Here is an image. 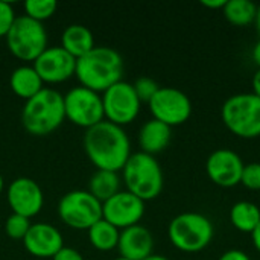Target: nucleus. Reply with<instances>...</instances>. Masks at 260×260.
I'll list each match as a JSON object with an SVG mask.
<instances>
[{
	"label": "nucleus",
	"instance_id": "1",
	"mask_svg": "<svg viewBox=\"0 0 260 260\" xmlns=\"http://www.w3.org/2000/svg\"><path fill=\"white\" fill-rule=\"evenodd\" d=\"M84 149L98 171L119 172L131 157V142L123 126L108 120L88 128L84 136Z\"/></svg>",
	"mask_w": 260,
	"mask_h": 260
},
{
	"label": "nucleus",
	"instance_id": "2",
	"mask_svg": "<svg viewBox=\"0 0 260 260\" xmlns=\"http://www.w3.org/2000/svg\"><path fill=\"white\" fill-rule=\"evenodd\" d=\"M123 59L122 55L107 46H96L87 55L76 59L75 76L82 87L96 93H104L111 85L122 81Z\"/></svg>",
	"mask_w": 260,
	"mask_h": 260
},
{
	"label": "nucleus",
	"instance_id": "3",
	"mask_svg": "<svg viewBox=\"0 0 260 260\" xmlns=\"http://www.w3.org/2000/svg\"><path fill=\"white\" fill-rule=\"evenodd\" d=\"M64 96L53 88H43L24 102L21 123L32 136H47L64 122Z\"/></svg>",
	"mask_w": 260,
	"mask_h": 260
},
{
	"label": "nucleus",
	"instance_id": "4",
	"mask_svg": "<svg viewBox=\"0 0 260 260\" xmlns=\"http://www.w3.org/2000/svg\"><path fill=\"white\" fill-rule=\"evenodd\" d=\"M122 181L126 190L142 201L155 200L165 186V175L160 163L154 155L134 152L122 169Z\"/></svg>",
	"mask_w": 260,
	"mask_h": 260
},
{
	"label": "nucleus",
	"instance_id": "5",
	"mask_svg": "<svg viewBox=\"0 0 260 260\" xmlns=\"http://www.w3.org/2000/svg\"><path fill=\"white\" fill-rule=\"evenodd\" d=\"M168 238L172 247L181 253H200L212 244L215 227L206 215L184 212L172 218L169 222Z\"/></svg>",
	"mask_w": 260,
	"mask_h": 260
},
{
	"label": "nucleus",
	"instance_id": "6",
	"mask_svg": "<svg viewBox=\"0 0 260 260\" xmlns=\"http://www.w3.org/2000/svg\"><path fill=\"white\" fill-rule=\"evenodd\" d=\"M224 126L241 139L260 137V98L253 93L230 96L221 108Z\"/></svg>",
	"mask_w": 260,
	"mask_h": 260
},
{
	"label": "nucleus",
	"instance_id": "7",
	"mask_svg": "<svg viewBox=\"0 0 260 260\" xmlns=\"http://www.w3.org/2000/svg\"><path fill=\"white\" fill-rule=\"evenodd\" d=\"M5 38L9 52L21 61L34 62L49 47V37L44 24L27 15L17 17Z\"/></svg>",
	"mask_w": 260,
	"mask_h": 260
},
{
	"label": "nucleus",
	"instance_id": "8",
	"mask_svg": "<svg viewBox=\"0 0 260 260\" xmlns=\"http://www.w3.org/2000/svg\"><path fill=\"white\" fill-rule=\"evenodd\" d=\"M58 215L66 225L76 230H88L102 219V203L88 190H72L59 200Z\"/></svg>",
	"mask_w": 260,
	"mask_h": 260
},
{
	"label": "nucleus",
	"instance_id": "9",
	"mask_svg": "<svg viewBox=\"0 0 260 260\" xmlns=\"http://www.w3.org/2000/svg\"><path fill=\"white\" fill-rule=\"evenodd\" d=\"M66 119L81 128H91L104 120L102 96L82 85L73 87L64 94Z\"/></svg>",
	"mask_w": 260,
	"mask_h": 260
},
{
	"label": "nucleus",
	"instance_id": "10",
	"mask_svg": "<svg viewBox=\"0 0 260 260\" xmlns=\"http://www.w3.org/2000/svg\"><path fill=\"white\" fill-rule=\"evenodd\" d=\"M104 117L119 126L134 122L140 113L142 102L137 98L133 84L119 81L102 93Z\"/></svg>",
	"mask_w": 260,
	"mask_h": 260
},
{
	"label": "nucleus",
	"instance_id": "11",
	"mask_svg": "<svg viewBox=\"0 0 260 260\" xmlns=\"http://www.w3.org/2000/svg\"><path fill=\"white\" fill-rule=\"evenodd\" d=\"M148 105L152 119L163 122L171 128L186 123L192 116L190 98L174 87H160Z\"/></svg>",
	"mask_w": 260,
	"mask_h": 260
},
{
	"label": "nucleus",
	"instance_id": "12",
	"mask_svg": "<svg viewBox=\"0 0 260 260\" xmlns=\"http://www.w3.org/2000/svg\"><path fill=\"white\" fill-rule=\"evenodd\" d=\"M145 201L128 190H120L102 203V219L119 230L140 224L145 215Z\"/></svg>",
	"mask_w": 260,
	"mask_h": 260
},
{
	"label": "nucleus",
	"instance_id": "13",
	"mask_svg": "<svg viewBox=\"0 0 260 260\" xmlns=\"http://www.w3.org/2000/svg\"><path fill=\"white\" fill-rule=\"evenodd\" d=\"M242 157L227 148L213 151L206 161V172L210 181L219 187H235L241 184V177L244 171Z\"/></svg>",
	"mask_w": 260,
	"mask_h": 260
},
{
	"label": "nucleus",
	"instance_id": "14",
	"mask_svg": "<svg viewBox=\"0 0 260 260\" xmlns=\"http://www.w3.org/2000/svg\"><path fill=\"white\" fill-rule=\"evenodd\" d=\"M6 200L12 213L27 219L37 216L44 204V195L38 183L27 177L15 178L6 190Z\"/></svg>",
	"mask_w": 260,
	"mask_h": 260
},
{
	"label": "nucleus",
	"instance_id": "15",
	"mask_svg": "<svg viewBox=\"0 0 260 260\" xmlns=\"http://www.w3.org/2000/svg\"><path fill=\"white\" fill-rule=\"evenodd\" d=\"M34 69L47 84H58L70 79L76 70V58L66 52L61 46L47 47L35 61Z\"/></svg>",
	"mask_w": 260,
	"mask_h": 260
},
{
	"label": "nucleus",
	"instance_id": "16",
	"mask_svg": "<svg viewBox=\"0 0 260 260\" xmlns=\"http://www.w3.org/2000/svg\"><path fill=\"white\" fill-rule=\"evenodd\" d=\"M26 251L40 259H52L62 247L64 238L61 232L47 222L32 224L23 239Z\"/></svg>",
	"mask_w": 260,
	"mask_h": 260
},
{
	"label": "nucleus",
	"instance_id": "17",
	"mask_svg": "<svg viewBox=\"0 0 260 260\" xmlns=\"http://www.w3.org/2000/svg\"><path fill=\"white\" fill-rule=\"evenodd\" d=\"M117 250L122 257L129 260H145L151 254H154L152 233L142 224L120 230Z\"/></svg>",
	"mask_w": 260,
	"mask_h": 260
},
{
	"label": "nucleus",
	"instance_id": "18",
	"mask_svg": "<svg viewBox=\"0 0 260 260\" xmlns=\"http://www.w3.org/2000/svg\"><path fill=\"white\" fill-rule=\"evenodd\" d=\"M172 139V128L155 119L146 120L139 131V145L142 152L155 155L163 152Z\"/></svg>",
	"mask_w": 260,
	"mask_h": 260
},
{
	"label": "nucleus",
	"instance_id": "19",
	"mask_svg": "<svg viewBox=\"0 0 260 260\" xmlns=\"http://www.w3.org/2000/svg\"><path fill=\"white\" fill-rule=\"evenodd\" d=\"M61 47L69 52L73 58L79 59L94 49V38L88 27L84 24H70L61 35Z\"/></svg>",
	"mask_w": 260,
	"mask_h": 260
},
{
	"label": "nucleus",
	"instance_id": "20",
	"mask_svg": "<svg viewBox=\"0 0 260 260\" xmlns=\"http://www.w3.org/2000/svg\"><path fill=\"white\" fill-rule=\"evenodd\" d=\"M43 79L34 69V66H20L17 67L9 78L11 90L24 101L34 98L37 93H40L43 87Z\"/></svg>",
	"mask_w": 260,
	"mask_h": 260
},
{
	"label": "nucleus",
	"instance_id": "21",
	"mask_svg": "<svg viewBox=\"0 0 260 260\" xmlns=\"http://www.w3.org/2000/svg\"><path fill=\"white\" fill-rule=\"evenodd\" d=\"M230 222L241 232L251 235L260 222V209L251 201H238L230 209Z\"/></svg>",
	"mask_w": 260,
	"mask_h": 260
},
{
	"label": "nucleus",
	"instance_id": "22",
	"mask_svg": "<svg viewBox=\"0 0 260 260\" xmlns=\"http://www.w3.org/2000/svg\"><path fill=\"white\" fill-rule=\"evenodd\" d=\"M120 177L111 171H96L88 184V192L101 203H105L117 192H120Z\"/></svg>",
	"mask_w": 260,
	"mask_h": 260
},
{
	"label": "nucleus",
	"instance_id": "23",
	"mask_svg": "<svg viewBox=\"0 0 260 260\" xmlns=\"http://www.w3.org/2000/svg\"><path fill=\"white\" fill-rule=\"evenodd\" d=\"M87 233L93 248L99 251H111L117 248L120 230L111 225L110 222H107L105 219H99L87 230Z\"/></svg>",
	"mask_w": 260,
	"mask_h": 260
},
{
	"label": "nucleus",
	"instance_id": "24",
	"mask_svg": "<svg viewBox=\"0 0 260 260\" xmlns=\"http://www.w3.org/2000/svg\"><path fill=\"white\" fill-rule=\"evenodd\" d=\"M257 5L250 0H227L222 14L233 26L245 27L254 23Z\"/></svg>",
	"mask_w": 260,
	"mask_h": 260
},
{
	"label": "nucleus",
	"instance_id": "25",
	"mask_svg": "<svg viewBox=\"0 0 260 260\" xmlns=\"http://www.w3.org/2000/svg\"><path fill=\"white\" fill-rule=\"evenodd\" d=\"M58 8L55 0H26L24 2V15L37 21H44L50 18Z\"/></svg>",
	"mask_w": 260,
	"mask_h": 260
},
{
	"label": "nucleus",
	"instance_id": "26",
	"mask_svg": "<svg viewBox=\"0 0 260 260\" xmlns=\"http://www.w3.org/2000/svg\"><path fill=\"white\" fill-rule=\"evenodd\" d=\"M30 225H32L30 219H27V218H24L21 215H17V213H11L6 218V222H5V233L11 239L23 241L26 233L29 232Z\"/></svg>",
	"mask_w": 260,
	"mask_h": 260
},
{
	"label": "nucleus",
	"instance_id": "27",
	"mask_svg": "<svg viewBox=\"0 0 260 260\" xmlns=\"http://www.w3.org/2000/svg\"><path fill=\"white\" fill-rule=\"evenodd\" d=\"M133 87H134V91H136L137 98L140 99V102H146V104L154 98V94L160 88L158 84L152 78H148V76H142V78L136 79Z\"/></svg>",
	"mask_w": 260,
	"mask_h": 260
},
{
	"label": "nucleus",
	"instance_id": "28",
	"mask_svg": "<svg viewBox=\"0 0 260 260\" xmlns=\"http://www.w3.org/2000/svg\"><path fill=\"white\" fill-rule=\"evenodd\" d=\"M241 184L250 190H260V163H248L244 166Z\"/></svg>",
	"mask_w": 260,
	"mask_h": 260
},
{
	"label": "nucleus",
	"instance_id": "29",
	"mask_svg": "<svg viewBox=\"0 0 260 260\" xmlns=\"http://www.w3.org/2000/svg\"><path fill=\"white\" fill-rule=\"evenodd\" d=\"M15 11L9 2L0 0V37H6L15 21Z\"/></svg>",
	"mask_w": 260,
	"mask_h": 260
},
{
	"label": "nucleus",
	"instance_id": "30",
	"mask_svg": "<svg viewBox=\"0 0 260 260\" xmlns=\"http://www.w3.org/2000/svg\"><path fill=\"white\" fill-rule=\"evenodd\" d=\"M52 260H84L82 254L75 250V248H70V247H62L53 257Z\"/></svg>",
	"mask_w": 260,
	"mask_h": 260
},
{
	"label": "nucleus",
	"instance_id": "31",
	"mask_svg": "<svg viewBox=\"0 0 260 260\" xmlns=\"http://www.w3.org/2000/svg\"><path fill=\"white\" fill-rule=\"evenodd\" d=\"M218 260H251V257L245 251L233 248V250H229V251L222 253Z\"/></svg>",
	"mask_w": 260,
	"mask_h": 260
},
{
	"label": "nucleus",
	"instance_id": "32",
	"mask_svg": "<svg viewBox=\"0 0 260 260\" xmlns=\"http://www.w3.org/2000/svg\"><path fill=\"white\" fill-rule=\"evenodd\" d=\"M227 0H201V5L209 8V9H224Z\"/></svg>",
	"mask_w": 260,
	"mask_h": 260
},
{
	"label": "nucleus",
	"instance_id": "33",
	"mask_svg": "<svg viewBox=\"0 0 260 260\" xmlns=\"http://www.w3.org/2000/svg\"><path fill=\"white\" fill-rule=\"evenodd\" d=\"M251 93L260 98V69L256 70V73L253 76V91Z\"/></svg>",
	"mask_w": 260,
	"mask_h": 260
},
{
	"label": "nucleus",
	"instance_id": "34",
	"mask_svg": "<svg viewBox=\"0 0 260 260\" xmlns=\"http://www.w3.org/2000/svg\"><path fill=\"white\" fill-rule=\"evenodd\" d=\"M251 241H253V245L257 250V253H260V222L259 225L256 227V230L251 233Z\"/></svg>",
	"mask_w": 260,
	"mask_h": 260
},
{
	"label": "nucleus",
	"instance_id": "35",
	"mask_svg": "<svg viewBox=\"0 0 260 260\" xmlns=\"http://www.w3.org/2000/svg\"><path fill=\"white\" fill-rule=\"evenodd\" d=\"M251 56H253V61L256 62L257 69H260V40L254 44L253 52H251Z\"/></svg>",
	"mask_w": 260,
	"mask_h": 260
},
{
	"label": "nucleus",
	"instance_id": "36",
	"mask_svg": "<svg viewBox=\"0 0 260 260\" xmlns=\"http://www.w3.org/2000/svg\"><path fill=\"white\" fill-rule=\"evenodd\" d=\"M254 24H256V29L260 35V5H257V11H256V18H254Z\"/></svg>",
	"mask_w": 260,
	"mask_h": 260
},
{
	"label": "nucleus",
	"instance_id": "37",
	"mask_svg": "<svg viewBox=\"0 0 260 260\" xmlns=\"http://www.w3.org/2000/svg\"><path fill=\"white\" fill-rule=\"evenodd\" d=\"M145 260H169L168 257L161 256V254H151L149 257H146Z\"/></svg>",
	"mask_w": 260,
	"mask_h": 260
},
{
	"label": "nucleus",
	"instance_id": "38",
	"mask_svg": "<svg viewBox=\"0 0 260 260\" xmlns=\"http://www.w3.org/2000/svg\"><path fill=\"white\" fill-rule=\"evenodd\" d=\"M3 187H5V181H3V177L0 175V193L3 192Z\"/></svg>",
	"mask_w": 260,
	"mask_h": 260
},
{
	"label": "nucleus",
	"instance_id": "39",
	"mask_svg": "<svg viewBox=\"0 0 260 260\" xmlns=\"http://www.w3.org/2000/svg\"><path fill=\"white\" fill-rule=\"evenodd\" d=\"M114 260H129V259H126V257H122V256H119V257H116Z\"/></svg>",
	"mask_w": 260,
	"mask_h": 260
}]
</instances>
